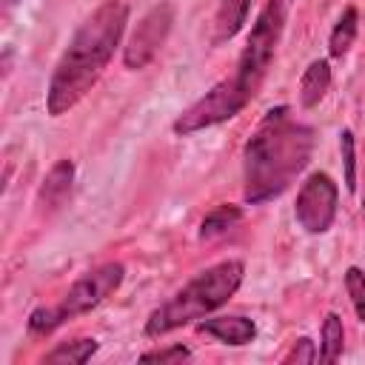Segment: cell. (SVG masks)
I'll list each match as a JSON object with an SVG mask.
<instances>
[{
    "mask_svg": "<svg viewBox=\"0 0 365 365\" xmlns=\"http://www.w3.org/2000/svg\"><path fill=\"white\" fill-rule=\"evenodd\" d=\"M248 11H251V0H217V11L211 23V43L222 46L234 40L248 23Z\"/></svg>",
    "mask_w": 365,
    "mask_h": 365,
    "instance_id": "10",
    "label": "cell"
},
{
    "mask_svg": "<svg viewBox=\"0 0 365 365\" xmlns=\"http://www.w3.org/2000/svg\"><path fill=\"white\" fill-rule=\"evenodd\" d=\"M248 103H251V97L237 86V80H234V77H225V80H220L217 86H211L200 100H194V103L171 123V131L180 134V137L205 131V128H211V125H220V123H225V120H234Z\"/></svg>",
    "mask_w": 365,
    "mask_h": 365,
    "instance_id": "6",
    "label": "cell"
},
{
    "mask_svg": "<svg viewBox=\"0 0 365 365\" xmlns=\"http://www.w3.org/2000/svg\"><path fill=\"white\" fill-rule=\"evenodd\" d=\"M362 220H365V194H362Z\"/></svg>",
    "mask_w": 365,
    "mask_h": 365,
    "instance_id": "21",
    "label": "cell"
},
{
    "mask_svg": "<svg viewBox=\"0 0 365 365\" xmlns=\"http://www.w3.org/2000/svg\"><path fill=\"white\" fill-rule=\"evenodd\" d=\"M182 359H191V351H188L182 342L168 345V348H154V351L140 354V362H182Z\"/></svg>",
    "mask_w": 365,
    "mask_h": 365,
    "instance_id": "19",
    "label": "cell"
},
{
    "mask_svg": "<svg viewBox=\"0 0 365 365\" xmlns=\"http://www.w3.org/2000/svg\"><path fill=\"white\" fill-rule=\"evenodd\" d=\"M285 17H288V0H265L262 11L257 14V23L251 26V34L245 40V48L242 54L237 57V66H234V80L237 86L254 100L265 74H268V66L274 63V54H277V46L282 40V29H285Z\"/></svg>",
    "mask_w": 365,
    "mask_h": 365,
    "instance_id": "5",
    "label": "cell"
},
{
    "mask_svg": "<svg viewBox=\"0 0 365 365\" xmlns=\"http://www.w3.org/2000/svg\"><path fill=\"white\" fill-rule=\"evenodd\" d=\"M9 3H17V0H9Z\"/></svg>",
    "mask_w": 365,
    "mask_h": 365,
    "instance_id": "22",
    "label": "cell"
},
{
    "mask_svg": "<svg viewBox=\"0 0 365 365\" xmlns=\"http://www.w3.org/2000/svg\"><path fill=\"white\" fill-rule=\"evenodd\" d=\"M336 202L339 188L334 177L325 171H314L297 191L294 220L305 234H325L336 220Z\"/></svg>",
    "mask_w": 365,
    "mask_h": 365,
    "instance_id": "7",
    "label": "cell"
},
{
    "mask_svg": "<svg viewBox=\"0 0 365 365\" xmlns=\"http://www.w3.org/2000/svg\"><path fill=\"white\" fill-rule=\"evenodd\" d=\"M328 88H331V63L322 57L311 60L299 77V106L302 108L319 106V100L328 94Z\"/></svg>",
    "mask_w": 365,
    "mask_h": 365,
    "instance_id": "12",
    "label": "cell"
},
{
    "mask_svg": "<svg viewBox=\"0 0 365 365\" xmlns=\"http://www.w3.org/2000/svg\"><path fill=\"white\" fill-rule=\"evenodd\" d=\"M71 182H74V163H71L68 157H63V160H57V163L48 168L43 185H40V191H37V205L46 208V211H54V208L68 197Z\"/></svg>",
    "mask_w": 365,
    "mask_h": 365,
    "instance_id": "11",
    "label": "cell"
},
{
    "mask_svg": "<svg viewBox=\"0 0 365 365\" xmlns=\"http://www.w3.org/2000/svg\"><path fill=\"white\" fill-rule=\"evenodd\" d=\"M339 151H342V168H345V188L356 191V143L351 128L339 131Z\"/></svg>",
    "mask_w": 365,
    "mask_h": 365,
    "instance_id": "18",
    "label": "cell"
},
{
    "mask_svg": "<svg viewBox=\"0 0 365 365\" xmlns=\"http://www.w3.org/2000/svg\"><path fill=\"white\" fill-rule=\"evenodd\" d=\"M125 279V268L123 262H106L88 274H83L66 294L57 305H40L29 314L26 319V328L31 336H46L51 334L54 328H60L63 322L74 319V317H83L88 311H94L97 305H103Z\"/></svg>",
    "mask_w": 365,
    "mask_h": 365,
    "instance_id": "4",
    "label": "cell"
},
{
    "mask_svg": "<svg viewBox=\"0 0 365 365\" xmlns=\"http://www.w3.org/2000/svg\"><path fill=\"white\" fill-rule=\"evenodd\" d=\"M242 277H245V265L240 259H222L208 265L194 279H188L174 297H168L163 305H157L148 314L143 334L148 339H157L188 322H200L211 311L222 308L240 291Z\"/></svg>",
    "mask_w": 365,
    "mask_h": 365,
    "instance_id": "3",
    "label": "cell"
},
{
    "mask_svg": "<svg viewBox=\"0 0 365 365\" xmlns=\"http://www.w3.org/2000/svg\"><path fill=\"white\" fill-rule=\"evenodd\" d=\"M240 220H242V208L240 205H231V202L217 205V208H211L202 217V222H200V240H214V237L225 234L228 228H234Z\"/></svg>",
    "mask_w": 365,
    "mask_h": 365,
    "instance_id": "16",
    "label": "cell"
},
{
    "mask_svg": "<svg viewBox=\"0 0 365 365\" xmlns=\"http://www.w3.org/2000/svg\"><path fill=\"white\" fill-rule=\"evenodd\" d=\"M356 29H359V11H356L354 6H348V9L339 14V20L334 23L331 34H328V54H331L334 60H342V57L351 51L354 40H356Z\"/></svg>",
    "mask_w": 365,
    "mask_h": 365,
    "instance_id": "13",
    "label": "cell"
},
{
    "mask_svg": "<svg viewBox=\"0 0 365 365\" xmlns=\"http://www.w3.org/2000/svg\"><path fill=\"white\" fill-rule=\"evenodd\" d=\"M317 348H314V342L308 339V336H299V339H294V345H291V351L282 356V362H314L317 359Z\"/></svg>",
    "mask_w": 365,
    "mask_h": 365,
    "instance_id": "20",
    "label": "cell"
},
{
    "mask_svg": "<svg viewBox=\"0 0 365 365\" xmlns=\"http://www.w3.org/2000/svg\"><path fill=\"white\" fill-rule=\"evenodd\" d=\"M197 331L205 334V336H214L222 345H234V348H242V345L254 342V336H257L254 319L240 317V314H234V317H211V319L202 317L197 322Z\"/></svg>",
    "mask_w": 365,
    "mask_h": 365,
    "instance_id": "9",
    "label": "cell"
},
{
    "mask_svg": "<svg viewBox=\"0 0 365 365\" xmlns=\"http://www.w3.org/2000/svg\"><path fill=\"white\" fill-rule=\"evenodd\" d=\"M97 348H100V342L91 339V336L71 339V342H60V345H54V348L43 356V362H48V365H83V362H88V359L97 354Z\"/></svg>",
    "mask_w": 365,
    "mask_h": 365,
    "instance_id": "14",
    "label": "cell"
},
{
    "mask_svg": "<svg viewBox=\"0 0 365 365\" xmlns=\"http://www.w3.org/2000/svg\"><path fill=\"white\" fill-rule=\"evenodd\" d=\"M345 291L351 297V305H354L356 319L365 322V271L359 265H348L345 268Z\"/></svg>",
    "mask_w": 365,
    "mask_h": 365,
    "instance_id": "17",
    "label": "cell"
},
{
    "mask_svg": "<svg viewBox=\"0 0 365 365\" xmlns=\"http://www.w3.org/2000/svg\"><path fill=\"white\" fill-rule=\"evenodd\" d=\"M171 26H174V3L171 0L154 3L140 17V23L134 26V31L128 34V40L123 46V63H125V68H131V71L145 68L157 57V51L165 46V40L171 34Z\"/></svg>",
    "mask_w": 365,
    "mask_h": 365,
    "instance_id": "8",
    "label": "cell"
},
{
    "mask_svg": "<svg viewBox=\"0 0 365 365\" xmlns=\"http://www.w3.org/2000/svg\"><path fill=\"white\" fill-rule=\"evenodd\" d=\"M128 23V6L123 0H103L74 31L68 46L63 48L48 88H46V111L48 117L68 114L100 80L106 66L111 63L123 31Z\"/></svg>",
    "mask_w": 365,
    "mask_h": 365,
    "instance_id": "1",
    "label": "cell"
},
{
    "mask_svg": "<svg viewBox=\"0 0 365 365\" xmlns=\"http://www.w3.org/2000/svg\"><path fill=\"white\" fill-rule=\"evenodd\" d=\"M314 154V128L297 123L288 106L271 108L242 148V197L248 205L279 197Z\"/></svg>",
    "mask_w": 365,
    "mask_h": 365,
    "instance_id": "2",
    "label": "cell"
},
{
    "mask_svg": "<svg viewBox=\"0 0 365 365\" xmlns=\"http://www.w3.org/2000/svg\"><path fill=\"white\" fill-rule=\"evenodd\" d=\"M319 354L317 359L322 362H336L342 359V351H345V328H342V317L328 311L325 319H322V331H319Z\"/></svg>",
    "mask_w": 365,
    "mask_h": 365,
    "instance_id": "15",
    "label": "cell"
}]
</instances>
